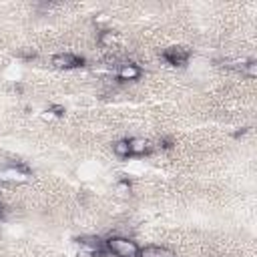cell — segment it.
<instances>
[{
    "mask_svg": "<svg viewBox=\"0 0 257 257\" xmlns=\"http://www.w3.org/2000/svg\"><path fill=\"white\" fill-rule=\"evenodd\" d=\"M104 249L112 257H139L141 245L128 235H110L104 241Z\"/></svg>",
    "mask_w": 257,
    "mask_h": 257,
    "instance_id": "1",
    "label": "cell"
},
{
    "mask_svg": "<svg viewBox=\"0 0 257 257\" xmlns=\"http://www.w3.org/2000/svg\"><path fill=\"white\" fill-rule=\"evenodd\" d=\"M50 66L56 70H76L80 66H84V58L80 54L74 52H56L50 56Z\"/></svg>",
    "mask_w": 257,
    "mask_h": 257,
    "instance_id": "2",
    "label": "cell"
},
{
    "mask_svg": "<svg viewBox=\"0 0 257 257\" xmlns=\"http://www.w3.org/2000/svg\"><path fill=\"white\" fill-rule=\"evenodd\" d=\"M161 56H163V60L167 62V64H171V66H185L187 62H189V58H191V50L187 48V46H169V48H165L163 52H161Z\"/></svg>",
    "mask_w": 257,
    "mask_h": 257,
    "instance_id": "3",
    "label": "cell"
},
{
    "mask_svg": "<svg viewBox=\"0 0 257 257\" xmlns=\"http://www.w3.org/2000/svg\"><path fill=\"white\" fill-rule=\"evenodd\" d=\"M141 76H143V68L137 62H131V60L118 62V66H116V78L120 82H137Z\"/></svg>",
    "mask_w": 257,
    "mask_h": 257,
    "instance_id": "4",
    "label": "cell"
},
{
    "mask_svg": "<svg viewBox=\"0 0 257 257\" xmlns=\"http://www.w3.org/2000/svg\"><path fill=\"white\" fill-rule=\"evenodd\" d=\"M96 44L104 50H114L120 46V32H116L112 28H102L96 34Z\"/></svg>",
    "mask_w": 257,
    "mask_h": 257,
    "instance_id": "5",
    "label": "cell"
},
{
    "mask_svg": "<svg viewBox=\"0 0 257 257\" xmlns=\"http://www.w3.org/2000/svg\"><path fill=\"white\" fill-rule=\"evenodd\" d=\"M128 147H131V157H145L155 149V145L145 137H131Z\"/></svg>",
    "mask_w": 257,
    "mask_h": 257,
    "instance_id": "6",
    "label": "cell"
},
{
    "mask_svg": "<svg viewBox=\"0 0 257 257\" xmlns=\"http://www.w3.org/2000/svg\"><path fill=\"white\" fill-rule=\"evenodd\" d=\"M139 257H179L177 251L163 245H145L139 251Z\"/></svg>",
    "mask_w": 257,
    "mask_h": 257,
    "instance_id": "7",
    "label": "cell"
},
{
    "mask_svg": "<svg viewBox=\"0 0 257 257\" xmlns=\"http://www.w3.org/2000/svg\"><path fill=\"white\" fill-rule=\"evenodd\" d=\"M112 155L116 159H128L131 157V147H128V139H116L112 141Z\"/></svg>",
    "mask_w": 257,
    "mask_h": 257,
    "instance_id": "8",
    "label": "cell"
},
{
    "mask_svg": "<svg viewBox=\"0 0 257 257\" xmlns=\"http://www.w3.org/2000/svg\"><path fill=\"white\" fill-rule=\"evenodd\" d=\"M239 72H241L247 80H255V78H257V60H255V58L243 60L241 66H239Z\"/></svg>",
    "mask_w": 257,
    "mask_h": 257,
    "instance_id": "9",
    "label": "cell"
},
{
    "mask_svg": "<svg viewBox=\"0 0 257 257\" xmlns=\"http://www.w3.org/2000/svg\"><path fill=\"white\" fill-rule=\"evenodd\" d=\"M131 193H133L131 181H128V179H124V177H120V179L116 181V185H114V195H116V197H120V199H126Z\"/></svg>",
    "mask_w": 257,
    "mask_h": 257,
    "instance_id": "10",
    "label": "cell"
}]
</instances>
